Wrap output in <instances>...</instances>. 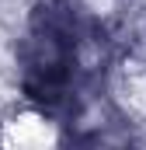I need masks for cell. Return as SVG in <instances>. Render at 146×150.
I'll return each mask as SVG.
<instances>
[{"mask_svg": "<svg viewBox=\"0 0 146 150\" xmlns=\"http://www.w3.org/2000/svg\"><path fill=\"white\" fill-rule=\"evenodd\" d=\"M59 133H56V122H49L42 112L35 108H18L0 122V143H18V147H45V143H56Z\"/></svg>", "mask_w": 146, "mask_h": 150, "instance_id": "obj_1", "label": "cell"}]
</instances>
